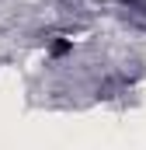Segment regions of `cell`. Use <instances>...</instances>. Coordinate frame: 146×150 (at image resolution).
<instances>
[{
    "label": "cell",
    "mask_w": 146,
    "mask_h": 150,
    "mask_svg": "<svg viewBox=\"0 0 146 150\" xmlns=\"http://www.w3.org/2000/svg\"><path fill=\"white\" fill-rule=\"evenodd\" d=\"M70 52H73V42H70V38L59 35V38L49 42V56H52V59H63V56H70Z\"/></svg>",
    "instance_id": "1"
}]
</instances>
